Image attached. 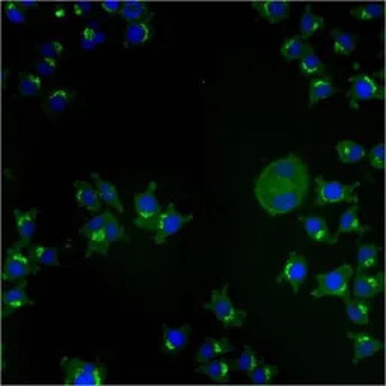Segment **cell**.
<instances>
[{"instance_id": "obj_1", "label": "cell", "mask_w": 386, "mask_h": 386, "mask_svg": "<svg viewBox=\"0 0 386 386\" xmlns=\"http://www.w3.org/2000/svg\"><path fill=\"white\" fill-rule=\"evenodd\" d=\"M308 193L310 169L294 152L270 162L253 183V196L270 216L297 210L305 203Z\"/></svg>"}, {"instance_id": "obj_2", "label": "cell", "mask_w": 386, "mask_h": 386, "mask_svg": "<svg viewBox=\"0 0 386 386\" xmlns=\"http://www.w3.org/2000/svg\"><path fill=\"white\" fill-rule=\"evenodd\" d=\"M61 366L65 373V385L98 386L103 385L107 378V367L100 361L90 362L82 358H64Z\"/></svg>"}, {"instance_id": "obj_3", "label": "cell", "mask_w": 386, "mask_h": 386, "mask_svg": "<svg viewBox=\"0 0 386 386\" xmlns=\"http://www.w3.org/2000/svg\"><path fill=\"white\" fill-rule=\"evenodd\" d=\"M228 290L229 284H225L220 290H213L210 302L203 303V308L212 311L225 329H241L246 323L248 313L246 310L236 308Z\"/></svg>"}, {"instance_id": "obj_4", "label": "cell", "mask_w": 386, "mask_h": 386, "mask_svg": "<svg viewBox=\"0 0 386 386\" xmlns=\"http://www.w3.org/2000/svg\"><path fill=\"white\" fill-rule=\"evenodd\" d=\"M355 269L350 263H344L343 266L338 269H334L326 273H318L317 279V289L311 291V296L315 299H322V297L334 296V297H344L350 296V279L353 278Z\"/></svg>"}, {"instance_id": "obj_5", "label": "cell", "mask_w": 386, "mask_h": 386, "mask_svg": "<svg viewBox=\"0 0 386 386\" xmlns=\"http://www.w3.org/2000/svg\"><path fill=\"white\" fill-rule=\"evenodd\" d=\"M314 181H315L314 204L317 207H325L327 204H338V203H347V204L359 203L358 193H356V189L361 186L359 181H355L351 184H344L337 180L327 181L322 175H317Z\"/></svg>"}, {"instance_id": "obj_6", "label": "cell", "mask_w": 386, "mask_h": 386, "mask_svg": "<svg viewBox=\"0 0 386 386\" xmlns=\"http://www.w3.org/2000/svg\"><path fill=\"white\" fill-rule=\"evenodd\" d=\"M193 220V215H183L175 208V204L171 201L163 213L152 220L145 229L147 233H154V243L164 245L167 240L175 236Z\"/></svg>"}, {"instance_id": "obj_7", "label": "cell", "mask_w": 386, "mask_h": 386, "mask_svg": "<svg viewBox=\"0 0 386 386\" xmlns=\"http://www.w3.org/2000/svg\"><path fill=\"white\" fill-rule=\"evenodd\" d=\"M126 237V228L118 222V219L112 212H109L107 222L103 227L100 233L95 234L91 240H88V246L85 257L90 258L92 255H102L107 257L109 255V249L112 248L116 241L123 240Z\"/></svg>"}, {"instance_id": "obj_8", "label": "cell", "mask_w": 386, "mask_h": 386, "mask_svg": "<svg viewBox=\"0 0 386 386\" xmlns=\"http://www.w3.org/2000/svg\"><path fill=\"white\" fill-rule=\"evenodd\" d=\"M40 270V264H35L29 255H25L23 248L18 243H14L6 251L2 270V278L5 282L21 281L29 275H37Z\"/></svg>"}, {"instance_id": "obj_9", "label": "cell", "mask_w": 386, "mask_h": 386, "mask_svg": "<svg viewBox=\"0 0 386 386\" xmlns=\"http://www.w3.org/2000/svg\"><path fill=\"white\" fill-rule=\"evenodd\" d=\"M349 82L351 86L347 91L346 97L353 110H358L359 104L363 102L383 100L385 98V86L376 83V80L367 74L361 73V74L350 76Z\"/></svg>"}, {"instance_id": "obj_10", "label": "cell", "mask_w": 386, "mask_h": 386, "mask_svg": "<svg viewBox=\"0 0 386 386\" xmlns=\"http://www.w3.org/2000/svg\"><path fill=\"white\" fill-rule=\"evenodd\" d=\"M156 191H157L156 181H151L145 192L135 195V212H136L135 225L143 231L148 228V225L154 219L159 217L163 213V208L156 196Z\"/></svg>"}, {"instance_id": "obj_11", "label": "cell", "mask_w": 386, "mask_h": 386, "mask_svg": "<svg viewBox=\"0 0 386 386\" xmlns=\"http://www.w3.org/2000/svg\"><path fill=\"white\" fill-rule=\"evenodd\" d=\"M308 278V260L301 252H290L289 258H287L284 269L277 278V284H290L294 294L299 293L301 287Z\"/></svg>"}, {"instance_id": "obj_12", "label": "cell", "mask_w": 386, "mask_h": 386, "mask_svg": "<svg viewBox=\"0 0 386 386\" xmlns=\"http://www.w3.org/2000/svg\"><path fill=\"white\" fill-rule=\"evenodd\" d=\"M355 279H353V296L358 299H373L385 290V275L378 272L376 275H368L367 272L356 270Z\"/></svg>"}, {"instance_id": "obj_13", "label": "cell", "mask_w": 386, "mask_h": 386, "mask_svg": "<svg viewBox=\"0 0 386 386\" xmlns=\"http://www.w3.org/2000/svg\"><path fill=\"white\" fill-rule=\"evenodd\" d=\"M347 338L353 341V363L355 366L363 359L378 355L385 347L383 341L367 332H347Z\"/></svg>"}, {"instance_id": "obj_14", "label": "cell", "mask_w": 386, "mask_h": 386, "mask_svg": "<svg viewBox=\"0 0 386 386\" xmlns=\"http://www.w3.org/2000/svg\"><path fill=\"white\" fill-rule=\"evenodd\" d=\"M299 222L302 224L306 236L317 245H335L337 239L330 234L329 225L326 220L318 215H305L299 216Z\"/></svg>"}, {"instance_id": "obj_15", "label": "cell", "mask_w": 386, "mask_h": 386, "mask_svg": "<svg viewBox=\"0 0 386 386\" xmlns=\"http://www.w3.org/2000/svg\"><path fill=\"white\" fill-rule=\"evenodd\" d=\"M192 334L191 323H184L180 327H169L163 325V337H162V351L167 355H176L187 344Z\"/></svg>"}, {"instance_id": "obj_16", "label": "cell", "mask_w": 386, "mask_h": 386, "mask_svg": "<svg viewBox=\"0 0 386 386\" xmlns=\"http://www.w3.org/2000/svg\"><path fill=\"white\" fill-rule=\"evenodd\" d=\"M28 281H21L17 284L13 289H8L2 294V317L6 318L9 315H13L17 310L23 306H32L34 305V301L28 296Z\"/></svg>"}, {"instance_id": "obj_17", "label": "cell", "mask_w": 386, "mask_h": 386, "mask_svg": "<svg viewBox=\"0 0 386 386\" xmlns=\"http://www.w3.org/2000/svg\"><path fill=\"white\" fill-rule=\"evenodd\" d=\"M41 213V210L38 208H29L26 212H21L18 208L14 210V217H16V225H17V231H18V243L21 248H29L32 237L35 234L37 229V217Z\"/></svg>"}, {"instance_id": "obj_18", "label": "cell", "mask_w": 386, "mask_h": 386, "mask_svg": "<svg viewBox=\"0 0 386 386\" xmlns=\"http://www.w3.org/2000/svg\"><path fill=\"white\" fill-rule=\"evenodd\" d=\"M152 17L154 13H151L145 20L135 21V23H127L124 30V46L133 47V46H142L147 44L152 38Z\"/></svg>"}, {"instance_id": "obj_19", "label": "cell", "mask_w": 386, "mask_h": 386, "mask_svg": "<svg viewBox=\"0 0 386 386\" xmlns=\"http://www.w3.org/2000/svg\"><path fill=\"white\" fill-rule=\"evenodd\" d=\"M76 92L71 90H65V88H59V90H53L47 94L46 100L42 102L44 112L52 116L62 115L65 110L70 107V104L74 102Z\"/></svg>"}, {"instance_id": "obj_20", "label": "cell", "mask_w": 386, "mask_h": 386, "mask_svg": "<svg viewBox=\"0 0 386 386\" xmlns=\"http://www.w3.org/2000/svg\"><path fill=\"white\" fill-rule=\"evenodd\" d=\"M358 212H359V203L350 205L347 210L341 215L339 222H338V229L334 236L337 240L343 234H350V233H356L359 236H363L371 229L368 225L361 224V220L358 217Z\"/></svg>"}, {"instance_id": "obj_21", "label": "cell", "mask_w": 386, "mask_h": 386, "mask_svg": "<svg viewBox=\"0 0 386 386\" xmlns=\"http://www.w3.org/2000/svg\"><path fill=\"white\" fill-rule=\"evenodd\" d=\"M76 191V203L79 207L86 208L88 212L98 213L102 210V198L98 195L95 186L90 184L88 181H76L74 183Z\"/></svg>"}, {"instance_id": "obj_22", "label": "cell", "mask_w": 386, "mask_h": 386, "mask_svg": "<svg viewBox=\"0 0 386 386\" xmlns=\"http://www.w3.org/2000/svg\"><path fill=\"white\" fill-rule=\"evenodd\" d=\"M234 351V346L229 343V339L227 337L216 339L212 337H207L201 347L198 349L196 353V362L198 363H205L208 361H213L215 358L225 355V353Z\"/></svg>"}, {"instance_id": "obj_23", "label": "cell", "mask_w": 386, "mask_h": 386, "mask_svg": "<svg viewBox=\"0 0 386 386\" xmlns=\"http://www.w3.org/2000/svg\"><path fill=\"white\" fill-rule=\"evenodd\" d=\"M251 6L257 11L261 18H266L269 23L275 25L285 20L290 14V4L289 2H273V0H266V2H253Z\"/></svg>"}, {"instance_id": "obj_24", "label": "cell", "mask_w": 386, "mask_h": 386, "mask_svg": "<svg viewBox=\"0 0 386 386\" xmlns=\"http://www.w3.org/2000/svg\"><path fill=\"white\" fill-rule=\"evenodd\" d=\"M91 179L94 181V186H95L98 195H100V198H102V201H104L110 207H114L119 215H123L126 212V208L119 200V193H118L116 186L114 183L103 180L102 175L97 174V172L91 174Z\"/></svg>"}, {"instance_id": "obj_25", "label": "cell", "mask_w": 386, "mask_h": 386, "mask_svg": "<svg viewBox=\"0 0 386 386\" xmlns=\"http://www.w3.org/2000/svg\"><path fill=\"white\" fill-rule=\"evenodd\" d=\"M339 90L334 86L332 77L329 74L322 77H313L310 83V97H308V104L313 107L314 104L320 103L322 100H327L332 95H335Z\"/></svg>"}, {"instance_id": "obj_26", "label": "cell", "mask_w": 386, "mask_h": 386, "mask_svg": "<svg viewBox=\"0 0 386 386\" xmlns=\"http://www.w3.org/2000/svg\"><path fill=\"white\" fill-rule=\"evenodd\" d=\"M346 315L351 323L355 325H368L370 323V311L371 303L367 299H358V297H344Z\"/></svg>"}, {"instance_id": "obj_27", "label": "cell", "mask_w": 386, "mask_h": 386, "mask_svg": "<svg viewBox=\"0 0 386 386\" xmlns=\"http://www.w3.org/2000/svg\"><path fill=\"white\" fill-rule=\"evenodd\" d=\"M231 371H233V368H231V361L228 359H213L205 363H200V366L196 367V373L204 374L205 378L212 379L216 383H228Z\"/></svg>"}, {"instance_id": "obj_28", "label": "cell", "mask_w": 386, "mask_h": 386, "mask_svg": "<svg viewBox=\"0 0 386 386\" xmlns=\"http://www.w3.org/2000/svg\"><path fill=\"white\" fill-rule=\"evenodd\" d=\"M335 151L341 163H358L367 159V150L355 140H341L335 145Z\"/></svg>"}, {"instance_id": "obj_29", "label": "cell", "mask_w": 386, "mask_h": 386, "mask_svg": "<svg viewBox=\"0 0 386 386\" xmlns=\"http://www.w3.org/2000/svg\"><path fill=\"white\" fill-rule=\"evenodd\" d=\"M29 258L40 266L47 267H61L59 261V249L58 248H49L41 245H30L28 248Z\"/></svg>"}, {"instance_id": "obj_30", "label": "cell", "mask_w": 386, "mask_h": 386, "mask_svg": "<svg viewBox=\"0 0 386 386\" xmlns=\"http://www.w3.org/2000/svg\"><path fill=\"white\" fill-rule=\"evenodd\" d=\"M311 52H315L314 47L311 46L310 42L303 41L299 35H296L290 40H285L284 44H282V47H281V54L289 62L301 61L305 56V54L311 53Z\"/></svg>"}, {"instance_id": "obj_31", "label": "cell", "mask_w": 386, "mask_h": 386, "mask_svg": "<svg viewBox=\"0 0 386 386\" xmlns=\"http://www.w3.org/2000/svg\"><path fill=\"white\" fill-rule=\"evenodd\" d=\"M330 37L334 41V52L341 56H349L353 52L356 50L359 37L355 34H350V32L332 29L330 30Z\"/></svg>"}, {"instance_id": "obj_32", "label": "cell", "mask_w": 386, "mask_h": 386, "mask_svg": "<svg viewBox=\"0 0 386 386\" xmlns=\"http://www.w3.org/2000/svg\"><path fill=\"white\" fill-rule=\"evenodd\" d=\"M323 26H325V18L314 14L311 5L308 4L305 8V13L299 21V37L303 41H306L308 38H311L315 32L323 29Z\"/></svg>"}, {"instance_id": "obj_33", "label": "cell", "mask_w": 386, "mask_h": 386, "mask_svg": "<svg viewBox=\"0 0 386 386\" xmlns=\"http://www.w3.org/2000/svg\"><path fill=\"white\" fill-rule=\"evenodd\" d=\"M382 251L380 246L376 245H361L358 243V252H356V261L359 272H368L370 269H374L378 266L379 261V252Z\"/></svg>"}, {"instance_id": "obj_34", "label": "cell", "mask_w": 386, "mask_h": 386, "mask_svg": "<svg viewBox=\"0 0 386 386\" xmlns=\"http://www.w3.org/2000/svg\"><path fill=\"white\" fill-rule=\"evenodd\" d=\"M151 14L150 5L145 2H139V0H128V2H123V8H121V18L126 20L127 23H135V21L145 20Z\"/></svg>"}, {"instance_id": "obj_35", "label": "cell", "mask_w": 386, "mask_h": 386, "mask_svg": "<svg viewBox=\"0 0 386 386\" xmlns=\"http://www.w3.org/2000/svg\"><path fill=\"white\" fill-rule=\"evenodd\" d=\"M299 70L303 77L326 76V67L315 52L305 54V56L299 61Z\"/></svg>"}, {"instance_id": "obj_36", "label": "cell", "mask_w": 386, "mask_h": 386, "mask_svg": "<svg viewBox=\"0 0 386 386\" xmlns=\"http://www.w3.org/2000/svg\"><path fill=\"white\" fill-rule=\"evenodd\" d=\"M42 90V79L38 74L20 73L18 74V94L23 97H35Z\"/></svg>"}, {"instance_id": "obj_37", "label": "cell", "mask_w": 386, "mask_h": 386, "mask_svg": "<svg viewBox=\"0 0 386 386\" xmlns=\"http://www.w3.org/2000/svg\"><path fill=\"white\" fill-rule=\"evenodd\" d=\"M260 362L261 359H258L257 351L249 346H245V350L241 351V355L231 361V368H233V371L249 373L255 368Z\"/></svg>"}, {"instance_id": "obj_38", "label": "cell", "mask_w": 386, "mask_h": 386, "mask_svg": "<svg viewBox=\"0 0 386 386\" xmlns=\"http://www.w3.org/2000/svg\"><path fill=\"white\" fill-rule=\"evenodd\" d=\"M277 374H278L277 366H269V363H264V361H261L255 368L248 373V376H249V382L253 385H266V383H270Z\"/></svg>"}, {"instance_id": "obj_39", "label": "cell", "mask_w": 386, "mask_h": 386, "mask_svg": "<svg viewBox=\"0 0 386 386\" xmlns=\"http://www.w3.org/2000/svg\"><path fill=\"white\" fill-rule=\"evenodd\" d=\"M385 13V5L382 2H374V4H363L358 8L350 9V16L361 21H368L382 17Z\"/></svg>"}, {"instance_id": "obj_40", "label": "cell", "mask_w": 386, "mask_h": 386, "mask_svg": "<svg viewBox=\"0 0 386 386\" xmlns=\"http://www.w3.org/2000/svg\"><path fill=\"white\" fill-rule=\"evenodd\" d=\"M109 212H110V210H106L104 213H102V215H95V216H92L90 220H86V222L80 227L79 234H80L82 237H86L88 240H91L95 234L100 233V231L103 229V227L106 225L107 217H109Z\"/></svg>"}, {"instance_id": "obj_41", "label": "cell", "mask_w": 386, "mask_h": 386, "mask_svg": "<svg viewBox=\"0 0 386 386\" xmlns=\"http://www.w3.org/2000/svg\"><path fill=\"white\" fill-rule=\"evenodd\" d=\"M65 52V46L61 41H46L38 46V53L42 58L56 59L61 58Z\"/></svg>"}, {"instance_id": "obj_42", "label": "cell", "mask_w": 386, "mask_h": 386, "mask_svg": "<svg viewBox=\"0 0 386 386\" xmlns=\"http://www.w3.org/2000/svg\"><path fill=\"white\" fill-rule=\"evenodd\" d=\"M35 70L37 74L41 77V79H50L54 74H56L58 70V61L56 59H49V58H41L35 64Z\"/></svg>"}, {"instance_id": "obj_43", "label": "cell", "mask_w": 386, "mask_h": 386, "mask_svg": "<svg viewBox=\"0 0 386 386\" xmlns=\"http://www.w3.org/2000/svg\"><path fill=\"white\" fill-rule=\"evenodd\" d=\"M5 16L8 21H11V23L14 25H21L26 21V13L17 5V2L5 4Z\"/></svg>"}, {"instance_id": "obj_44", "label": "cell", "mask_w": 386, "mask_h": 386, "mask_svg": "<svg viewBox=\"0 0 386 386\" xmlns=\"http://www.w3.org/2000/svg\"><path fill=\"white\" fill-rule=\"evenodd\" d=\"M367 159L374 169H385V145L382 142L374 145L370 152H367Z\"/></svg>"}, {"instance_id": "obj_45", "label": "cell", "mask_w": 386, "mask_h": 386, "mask_svg": "<svg viewBox=\"0 0 386 386\" xmlns=\"http://www.w3.org/2000/svg\"><path fill=\"white\" fill-rule=\"evenodd\" d=\"M80 44L83 50H94L97 46V32L91 28H86L80 34Z\"/></svg>"}, {"instance_id": "obj_46", "label": "cell", "mask_w": 386, "mask_h": 386, "mask_svg": "<svg viewBox=\"0 0 386 386\" xmlns=\"http://www.w3.org/2000/svg\"><path fill=\"white\" fill-rule=\"evenodd\" d=\"M92 8H94V4H91V2H74L73 4V11L77 17H83V16L91 14Z\"/></svg>"}, {"instance_id": "obj_47", "label": "cell", "mask_w": 386, "mask_h": 386, "mask_svg": "<svg viewBox=\"0 0 386 386\" xmlns=\"http://www.w3.org/2000/svg\"><path fill=\"white\" fill-rule=\"evenodd\" d=\"M104 13L110 16H116L121 13V8H123V2H102L100 4Z\"/></svg>"}, {"instance_id": "obj_48", "label": "cell", "mask_w": 386, "mask_h": 386, "mask_svg": "<svg viewBox=\"0 0 386 386\" xmlns=\"http://www.w3.org/2000/svg\"><path fill=\"white\" fill-rule=\"evenodd\" d=\"M17 5L21 8V9H23L25 11V13H26V11L28 9H32V8H38L40 5L37 4V2H17Z\"/></svg>"}, {"instance_id": "obj_49", "label": "cell", "mask_w": 386, "mask_h": 386, "mask_svg": "<svg viewBox=\"0 0 386 386\" xmlns=\"http://www.w3.org/2000/svg\"><path fill=\"white\" fill-rule=\"evenodd\" d=\"M6 77H8V70H4V86H6Z\"/></svg>"}]
</instances>
